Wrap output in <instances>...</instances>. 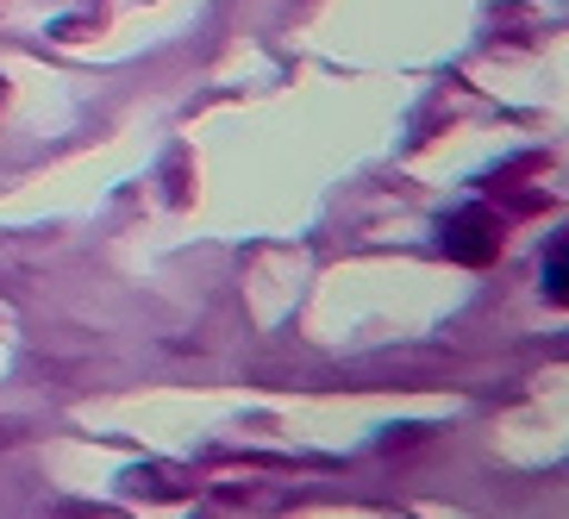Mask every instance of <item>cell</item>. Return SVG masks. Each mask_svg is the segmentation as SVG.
I'll return each instance as SVG.
<instances>
[{"label":"cell","instance_id":"obj_1","mask_svg":"<svg viewBox=\"0 0 569 519\" xmlns=\"http://www.w3.org/2000/svg\"><path fill=\"white\" fill-rule=\"evenodd\" d=\"M438 244L457 263H488V257L501 251V219L488 213V207H457L451 219H438Z\"/></svg>","mask_w":569,"mask_h":519},{"label":"cell","instance_id":"obj_2","mask_svg":"<svg viewBox=\"0 0 569 519\" xmlns=\"http://www.w3.org/2000/svg\"><path fill=\"white\" fill-rule=\"evenodd\" d=\"M563 251L569 244H563V232H557L551 244H545V263H538V282H545V301L551 307H563Z\"/></svg>","mask_w":569,"mask_h":519}]
</instances>
